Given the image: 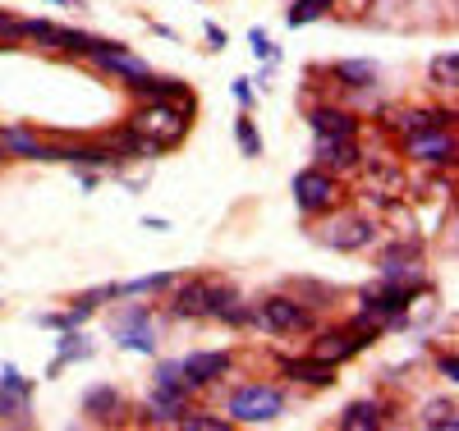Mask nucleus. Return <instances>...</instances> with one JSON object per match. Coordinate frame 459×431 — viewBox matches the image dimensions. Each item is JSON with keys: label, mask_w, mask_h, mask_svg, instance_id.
I'll list each match as a JSON object with an SVG mask.
<instances>
[{"label": "nucleus", "mask_w": 459, "mask_h": 431, "mask_svg": "<svg viewBox=\"0 0 459 431\" xmlns=\"http://www.w3.org/2000/svg\"><path fill=\"white\" fill-rule=\"evenodd\" d=\"M0 151L28 156V161H47V142H37L28 129H5V134H0Z\"/></svg>", "instance_id": "13"}, {"label": "nucleus", "mask_w": 459, "mask_h": 431, "mask_svg": "<svg viewBox=\"0 0 459 431\" xmlns=\"http://www.w3.org/2000/svg\"><path fill=\"white\" fill-rule=\"evenodd\" d=\"M331 5H335V0H294V5H290V23H294V28H303V23L322 19Z\"/></svg>", "instance_id": "20"}, {"label": "nucleus", "mask_w": 459, "mask_h": 431, "mask_svg": "<svg viewBox=\"0 0 459 431\" xmlns=\"http://www.w3.org/2000/svg\"><path fill=\"white\" fill-rule=\"evenodd\" d=\"M455 78H459L455 51H450V56H437V60H432V83H437V88H455Z\"/></svg>", "instance_id": "23"}, {"label": "nucleus", "mask_w": 459, "mask_h": 431, "mask_svg": "<svg viewBox=\"0 0 459 431\" xmlns=\"http://www.w3.org/2000/svg\"><path fill=\"white\" fill-rule=\"evenodd\" d=\"M56 5H69V0H56Z\"/></svg>", "instance_id": "32"}, {"label": "nucleus", "mask_w": 459, "mask_h": 431, "mask_svg": "<svg viewBox=\"0 0 459 431\" xmlns=\"http://www.w3.org/2000/svg\"><path fill=\"white\" fill-rule=\"evenodd\" d=\"M285 372H290L294 381H317V385L331 381V363H322V358H313V363H290Z\"/></svg>", "instance_id": "22"}, {"label": "nucleus", "mask_w": 459, "mask_h": 431, "mask_svg": "<svg viewBox=\"0 0 459 431\" xmlns=\"http://www.w3.org/2000/svg\"><path fill=\"white\" fill-rule=\"evenodd\" d=\"M253 322L262 331H272V335H299V331L313 326V312L303 303H294V298H262L253 307Z\"/></svg>", "instance_id": "2"}, {"label": "nucleus", "mask_w": 459, "mask_h": 431, "mask_svg": "<svg viewBox=\"0 0 459 431\" xmlns=\"http://www.w3.org/2000/svg\"><path fill=\"white\" fill-rule=\"evenodd\" d=\"M294 198H299V207L303 211H326L335 198H340V184H335V175L331 170H303L299 179H294Z\"/></svg>", "instance_id": "4"}, {"label": "nucleus", "mask_w": 459, "mask_h": 431, "mask_svg": "<svg viewBox=\"0 0 459 431\" xmlns=\"http://www.w3.org/2000/svg\"><path fill=\"white\" fill-rule=\"evenodd\" d=\"M0 161H5V151H0Z\"/></svg>", "instance_id": "33"}, {"label": "nucleus", "mask_w": 459, "mask_h": 431, "mask_svg": "<svg viewBox=\"0 0 459 431\" xmlns=\"http://www.w3.org/2000/svg\"><path fill=\"white\" fill-rule=\"evenodd\" d=\"M157 385H161V390H184L179 363H161V372H157Z\"/></svg>", "instance_id": "27"}, {"label": "nucleus", "mask_w": 459, "mask_h": 431, "mask_svg": "<svg viewBox=\"0 0 459 431\" xmlns=\"http://www.w3.org/2000/svg\"><path fill=\"white\" fill-rule=\"evenodd\" d=\"M281 409H285V395L276 385H244L230 395V418L235 422H272L281 418Z\"/></svg>", "instance_id": "3"}, {"label": "nucleus", "mask_w": 459, "mask_h": 431, "mask_svg": "<svg viewBox=\"0 0 459 431\" xmlns=\"http://www.w3.org/2000/svg\"><path fill=\"white\" fill-rule=\"evenodd\" d=\"M368 188H372V198H381V203H400L404 175L391 170V166H377V170H368Z\"/></svg>", "instance_id": "14"}, {"label": "nucleus", "mask_w": 459, "mask_h": 431, "mask_svg": "<svg viewBox=\"0 0 459 431\" xmlns=\"http://www.w3.org/2000/svg\"><path fill=\"white\" fill-rule=\"evenodd\" d=\"M28 409V395H14L10 385H0V422H5L10 413H23Z\"/></svg>", "instance_id": "25"}, {"label": "nucleus", "mask_w": 459, "mask_h": 431, "mask_svg": "<svg viewBox=\"0 0 459 431\" xmlns=\"http://www.w3.org/2000/svg\"><path fill=\"white\" fill-rule=\"evenodd\" d=\"M368 344V331H359V326H350V331H331V335H322L317 344H313V358H322V363H344V358H354L359 349Z\"/></svg>", "instance_id": "8"}, {"label": "nucleus", "mask_w": 459, "mask_h": 431, "mask_svg": "<svg viewBox=\"0 0 459 431\" xmlns=\"http://www.w3.org/2000/svg\"><path fill=\"white\" fill-rule=\"evenodd\" d=\"M129 88L143 92V97H152V101H184V88L175 83V78H152V73H143V78H134Z\"/></svg>", "instance_id": "15"}, {"label": "nucleus", "mask_w": 459, "mask_h": 431, "mask_svg": "<svg viewBox=\"0 0 459 431\" xmlns=\"http://www.w3.org/2000/svg\"><path fill=\"white\" fill-rule=\"evenodd\" d=\"M188 125H194V106L188 101H147L143 110H134L129 134L152 142L157 151H166V147H179L188 138Z\"/></svg>", "instance_id": "1"}, {"label": "nucleus", "mask_w": 459, "mask_h": 431, "mask_svg": "<svg viewBox=\"0 0 459 431\" xmlns=\"http://www.w3.org/2000/svg\"><path fill=\"white\" fill-rule=\"evenodd\" d=\"M225 298V285L216 280H194L175 294V317H212V307Z\"/></svg>", "instance_id": "5"}, {"label": "nucleus", "mask_w": 459, "mask_h": 431, "mask_svg": "<svg viewBox=\"0 0 459 431\" xmlns=\"http://www.w3.org/2000/svg\"><path fill=\"white\" fill-rule=\"evenodd\" d=\"M441 372H446V376H450V381H455V376H459V363H455V354H450V358H441Z\"/></svg>", "instance_id": "31"}, {"label": "nucleus", "mask_w": 459, "mask_h": 431, "mask_svg": "<svg viewBox=\"0 0 459 431\" xmlns=\"http://www.w3.org/2000/svg\"><path fill=\"white\" fill-rule=\"evenodd\" d=\"M446 120H450L446 110H404L400 115V134L413 138V134H423V129H450Z\"/></svg>", "instance_id": "16"}, {"label": "nucleus", "mask_w": 459, "mask_h": 431, "mask_svg": "<svg viewBox=\"0 0 459 431\" xmlns=\"http://www.w3.org/2000/svg\"><path fill=\"white\" fill-rule=\"evenodd\" d=\"M225 372H230V354H188V358L179 363L184 390H198V385H207V381H216V376H225Z\"/></svg>", "instance_id": "9"}, {"label": "nucleus", "mask_w": 459, "mask_h": 431, "mask_svg": "<svg viewBox=\"0 0 459 431\" xmlns=\"http://www.w3.org/2000/svg\"><path fill=\"white\" fill-rule=\"evenodd\" d=\"M179 427H188V431H225L230 422H221V418H179Z\"/></svg>", "instance_id": "28"}, {"label": "nucleus", "mask_w": 459, "mask_h": 431, "mask_svg": "<svg viewBox=\"0 0 459 431\" xmlns=\"http://www.w3.org/2000/svg\"><path fill=\"white\" fill-rule=\"evenodd\" d=\"M120 344L125 349H138V354H157V344H152V335H147V312L143 307H134V312H125L120 317Z\"/></svg>", "instance_id": "12"}, {"label": "nucleus", "mask_w": 459, "mask_h": 431, "mask_svg": "<svg viewBox=\"0 0 459 431\" xmlns=\"http://www.w3.org/2000/svg\"><path fill=\"white\" fill-rule=\"evenodd\" d=\"M152 422H179V413H184V390H161L157 385V395H152Z\"/></svg>", "instance_id": "18"}, {"label": "nucleus", "mask_w": 459, "mask_h": 431, "mask_svg": "<svg viewBox=\"0 0 459 431\" xmlns=\"http://www.w3.org/2000/svg\"><path fill=\"white\" fill-rule=\"evenodd\" d=\"M331 234H326V244L331 248H340V253H354V248H368L372 239H377V225L368 220V216H340L335 225H326Z\"/></svg>", "instance_id": "7"}, {"label": "nucleus", "mask_w": 459, "mask_h": 431, "mask_svg": "<svg viewBox=\"0 0 459 431\" xmlns=\"http://www.w3.org/2000/svg\"><path fill=\"white\" fill-rule=\"evenodd\" d=\"M409 156L413 161H428V166H450L455 161V138L450 129H423L409 138Z\"/></svg>", "instance_id": "6"}, {"label": "nucleus", "mask_w": 459, "mask_h": 431, "mask_svg": "<svg viewBox=\"0 0 459 431\" xmlns=\"http://www.w3.org/2000/svg\"><path fill=\"white\" fill-rule=\"evenodd\" d=\"M418 422H423V427H450V431H455V404L437 400V404L423 409V418H418Z\"/></svg>", "instance_id": "24"}, {"label": "nucleus", "mask_w": 459, "mask_h": 431, "mask_svg": "<svg viewBox=\"0 0 459 431\" xmlns=\"http://www.w3.org/2000/svg\"><path fill=\"white\" fill-rule=\"evenodd\" d=\"M239 147H244V156H257V134L248 120H239Z\"/></svg>", "instance_id": "29"}, {"label": "nucleus", "mask_w": 459, "mask_h": 431, "mask_svg": "<svg viewBox=\"0 0 459 431\" xmlns=\"http://www.w3.org/2000/svg\"><path fill=\"white\" fill-rule=\"evenodd\" d=\"M170 285V276H143V280H134V285H115L120 294H147V289H166Z\"/></svg>", "instance_id": "26"}, {"label": "nucleus", "mask_w": 459, "mask_h": 431, "mask_svg": "<svg viewBox=\"0 0 459 431\" xmlns=\"http://www.w3.org/2000/svg\"><path fill=\"white\" fill-rule=\"evenodd\" d=\"M317 166L322 170H354L359 166L354 138H317Z\"/></svg>", "instance_id": "10"}, {"label": "nucleus", "mask_w": 459, "mask_h": 431, "mask_svg": "<svg viewBox=\"0 0 459 431\" xmlns=\"http://www.w3.org/2000/svg\"><path fill=\"white\" fill-rule=\"evenodd\" d=\"M340 427L344 431H377L381 427V404H350V409H344L340 413Z\"/></svg>", "instance_id": "17"}, {"label": "nucleus", "mask_w": 459, "mask_h": 431, "mask_svg": "<svg viewBox=\"0 0 459 431\" xmlns=\"http://www.w3.org/2000/svg\"><path fill=\"white\" fill-rule=\"evenodd\" d=\"M83 409L97 413V418H110V413H120V395H115L110 385H97V390H88V395H83Z\"/></svg>", "instance_id": "19"}, {"label": "nucleus", "mask_w": 459, "mask_h": 431, "mask_svg": "<svg viewBox=\"0 0 459 431\" xmlns=\"http://www.w3.org/2000/svg\"><path fill=\"white\" fill-rule=\"evenodd\" d=\"M253 51L262 60H276V47H272V37H266V32H253Z\"/></svg>", "instance_id": "30"}, {"label": "nucleus", "mask_w": 459, "mask_h": 431, "mask_svg": "<svg viewBox=\"0 0 459 431\" xmlns=\"http://www.w3.org/2000/svg\"><path fill=\"white\" fill-rule=\"evenodd\" d=\"M308 125H313L317 138H354V129H359L350 110H331V106L313 110V115H308Z\"/></svg>", "instance_id": "11"}, {"label": "nucleus", "mask_w": 459, "mask_h": 431, "mask_svg": "<svg viewBox=\"0 0 459 431\" xmlns=\"http://www.w3.org/2000/svg\"><path fill=\"white\" fill-rule=\"evenodd\" d=\"M335 78H344L350 88H368V83H377V69L359 65V60H344V65H335Z\"/></svg>", "instance_id": "21"}]
</instances>
